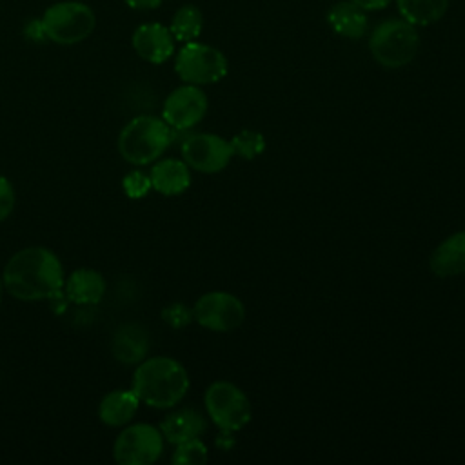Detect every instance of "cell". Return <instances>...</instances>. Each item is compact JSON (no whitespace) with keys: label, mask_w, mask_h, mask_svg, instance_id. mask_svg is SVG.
<instances>
[{"label":"cell","mask_w":465,"mask_h":465,"mask_svg":"<svg viewBox=\"0 0 465 465\" xmlns=\"http://www.w3.org/2000/svg\"><path fill=\"white\" fill-rule=\"evenodd\" d=\"M4 291L20 302L49 300L64 289L60 258L47 247L31 245L16 251L2 271Z\"/></svg>","instance_id":"1"},{"label":"cell","mask_w":465,"mask_h":465,"mask_svg":"<svg viewBox=\"0 0 465 465\" xmlns=\"http://www.w3.org/2000/svg\"><path fill=\"white\" fill-rule=\"evenodd\" d=\"M185 367L171 356H153L142 360L133 372L131 389L140 403L153 409H174L189 391Z\"/></svg>","instance_id":"2"},{"label":"cell","mask_w":465,"mask_h":465,"mask_svg":"<svg viewBox=\"0 0 465 465\" xmlns=\"http://www.w3.org/2000/svg\"><path fill=\"white\" fill-rule=\"evenodd\" d=\"M173 142V129L163 118L140 114L129 120L116 140L120 156L133 165H149L162 158Z\"/></svg>","instance_id":"3"},{"label":"cell","mask_w":465,"mask_h":465,"mask_svg":"<svg viewBox=\"0 0 465 465\" xmlns=\"http://www.w3.org/2000/svg\"><path fill=\"white\" fill-rule=\"evenodd\" d=\"M418 49V29L401 16L378 22L369 36V51L372 58L385 69L405 67L416 58Z\"/></svg>","instance_id":"4"},{"label":"cell","mask_w":465,"mask_h":465,"mask_svg":"<svg viewBox=\"0 0 465 465\" xmlns=\"http://www.w3.org/2000/svg\"><path fill=\"white\" fill-rule=\"evenodd\" d=\"M40 22L47 40L60 45H73L93 33L96 18L87 4L65 0L47 7Z\"/></svg>","instance_id":"5"},{"label":"cell","mask_w":465,"mask_h":465,"mask_svg":"<svg viewBox=\"0 0 465 465\" xmlns=\"http://www.w3.org/2000/svg\"><path fill=\"white\" fill-rule=\"evenodd\" d=\"M174 71L183 84L211 85L227 76L229 62L220 49L193 40L176 53Z\"/></svg>","instance_id":"6"},{"label":"cell","mask_w":465,"mask_h":465,"mask_svg":"<svg viewBox=\"0 0 465 465\" xmlns=\"http://www.w3.org/2000/svg\"><path fill=\"white\" fill-rule=\"evenodd\" d=\"M203 405L211 421L223 430L236 432L243 429L252 416L251 401L245 392L238 385L225 380L213 381L207 387Z\"/></svg>","instance_id":"7"},{"label":"cell","mask_w":465,"mask_h":465,"mask_svg":"<svg viewBox=\"0 0 465 465\" xmlns=\"http://www.w3.org/2000/svg\"><path fill=\"white\" fill-rule=\"evenodd\" d=\"M162 430L151 423H127L113 443V458L120 465H151L163 452Z\"/></svg>","instance_id":"8"},{"label":"cell","mask_w":465,"mask_h":465,"mask_svg":"<svg viewBox=\"0 0 465 465\" xmlns=\"http://www.w3.org/2000/svg\"><path fill=\"white\" fill-rule=\"evenodd\" d=\"M193 320L203 329L229 332L238 329L245 320V307L240 298L225 291L202 294L193 305Z\"/></svg>","instance_id":"9"},{"label":"cell","mask_w":465,"mask_h":465,"mask_svg":"<svg viewBox=\"0 0 465 465\" xmlns=\"http://www.w3.org/2000/svg\"><path fill=\"white\" fill-rule=\"evenodd\" d=\"M234 156L231 142L213 133H194L182 142V160L194 171L214 174L223 171Z\"/></svg>","instance_id":"10"},{"label":"cell","mask_w":465,"mask_h":465,"mask_svg":"<svg viewBox=\"0 0 465 465\" xmlns=\"http://www.w3.org/2000/svg\"><path fill=\"white\" fill-rule=\"evenodd\" d=\"M209 100L200 85L183 84L171 91L162 105V118L173 131H189L207 113Z\"/></svg>","instance_id":"11"},{"label":"cell","mask_w":465,"mask_h":465,"mask_svg":"<svg viewBox=\"0 0 465 465\" xmlns=\"http://www.w3.org/2000/svg\"><path fill=\"white\" fill-rule=\"evenodd\" d=\"M174 42L176 40L169 27L158 22L138 25L131 36L133 49L142 60L149 64L167 62L174 54Z\"/></svg>","instance_id":"12"},{"label":"cell","mask_w":465,"mask_h":465,"mask_svg":"<svg viewBox=\"0 0 465 465\" xmlns=\"http://www.w3.org/2000/svg\"><path fill=\"white\" fill-rule=\"evenodd\" d=\"M111 352L122 365H138L149 352V332L140 323H122L111 338Z\"/></svg>","instance_id":"13"},{"label":"cell","mask_w":465,"mask_h":465,"mask_svg":"<svg viewBox=\"0 0 465 465\" xmlns=\"http://www.w3.org/2000/svg\"><path fill=\"white\" fill-rule=\"evenodd\" d=\"M158 429L167 443L178 445L200 438L207 430V418L194 407H180L171 411Z\"/></svg>","instance_id":"14"},{"label":"cell","mask_w":465,"mask_h":465,"mask_svg":"<svg viewBox=\"0 0 465 465\" xmlns=\"http://www.w3.org/2000/svg\"><path fill=\"white\" fill-rule=\"evenodd\" d=\"M107 283L102 272L89 267L74 269L64 282V294L76 305H98L105 296Z\"/></svg>","instance_id":"15"},{"label":"cell","mask_w":465,"mask_h":465,"mask_svg":"<svg viewBox=\"0 0 465 465\" xmlns=\"http://www.w3.org/2000/svg\"><path fill=\"white\" fill-rule=\"evenodd\" d=\"M151 185L163 196H176L191 185V167L178 158H158L149 173Z\"/></svg>","instance_id":"16"},{"label":"cell","mask_w":465,"mask_h":465,"mask_svg":"<svg viewBox=\"0 0 465 465\" xmlns=\"http://www.w3.org/2000/svg\"><path fill=\"white\" fill-rule=\"evenodd\" d=\"M429 267L438 278L465 274V231L452 232L432 251Z\"/></svg>","instance_id":"17"},{"label":"cell","mask_w":465,"mask_h":465,"mask_svg":"<svg viewBox=\"0 0 465 465\" xmlns=\"http://www.w3.org/2000/svg\"><path fill=\"white\" fill-rule=\"evenodd\" d=\"M140 407V400L133 389L109 391L98 403V418L107 427H125L133 421Z\"/></svg>","instance_id":"18"},{"label":"cell","mask_w":465,"mask_h":465,"mask_svg":"<svg viewBox=\"0 0 465 465\" xmlns=\"http://www.w3.org/2000/svg\"><path fill=\"white\" fill-rule=\"evenodd\" d=\"M327 24L336 35L349 40H360L369 31L367 11L351 0L332 4L327 13Z\"/></svg>","instance_id":"19"},{"label":"cell","mask_w":465,"mask_h":465,"mask_svg":"<svg viewBox=\"0 0 465 465\" xmlns=\"http://www.w3.org/2000/svg\"><path fill=\"white\" fill-rule=\"evenodd\" d=\"M398 13L412 25H432L440 22L447 9L449 0H396Z\"/></svg>","instance_id":"20"},{"label":"cell","mask_w":465,"mask_h":465,"mask_svg":"<svg viewBox=\"0 0 465 465\" xmlns=\"http://www.w3.org/2000/svg\"><path fill=\"white\" fill-rule=\"evenodd\" d=\"M202 29H203V15L193 4H185L178 7L169 25V31L174 36V40L182 44L198 40V36L202 35Z\"/></svg>","instance_id":"21"},{"label":"cell","mask_w":465,"mask_h":465,"mask_svg":"<svg viewBox=\"0 0 465 465\" xmlns=\"http://www.w3.org/2000/svg\"><path fill=\"white\" fill-rule=\"evenodd\" d=\"M229 142H231L234 156H240L247 162L258 158L265 151L263 134L258 131H252V129H242Z\"/></svg>","instance_id":"22"},{"label":"cell","mask_w":465,"mask_h":465,"mask_svg":"<svg viewBox=\"0 0 465 465\" xmlns=\"http://www.w3.org/2000/svg\"><path fill=\"white\" fill-rule=\"evenodd\" d=\"M207 458H209V452L205 443L200 438H194V440L174 445L171 461L174 465H203Z\"/></svg>","instance_id":"23"},{"label":"cell","mask_w":465,"mask_h":465,"mask_svg":"<svg viewBox=\"0 0 465 465\" xmlns=\"http://www.w3.org/2000/svg\"><path fill=\"white\" fill-rule=\"evenodd\" d=\"M122 189L125 193V196L133 198V200H138V198H143L149 194V191L153 189L151 185V178L149 174H145L143 171L140 169H134V171H129L124 180H122Z\"/></svg>","instance_id":"24"},{"label":"cell","mask_w":465,"mask_h":465,"mask_svg":"<svg viewBox=\"0 0 465 465\" xmlns=\"http://www.w3.org/2000/svg\"><path fill=\"white\" fill-rule=\"evenodd\" d=\"M162 320L173 329H183L193 322V309L185 307V303L174 302L162 309Z\"/></svg>","instance_id":"25"},{"label":"cell","mask_w":465,"mask_h":465,"mask_svg":"<svg viewBox=\"0 0 465 465\" xmlns=\"http://www.w3.org/2000/svg\"><path fill=\"white\" fill-rule=\"evenodd\" d=\"M15 203H16L15 187L5 176L0 174V223L11 216V213L15 211Z\"/></svg>","instance_id":"26"},{"label":"cell","mask_w":465,"mask_h":465,"mask_svg":"<svg viewBox=\"0 0 465 465\" xmlns=\"http://www.w3.org/2000/svg\"><path fill=\"white\" fill-rule=\"evenodd\" d=\"M125 4L136 11H151L160 7L162 0H125Z\"/></svg>","instance_id":"27"},{"label":"cell","mask_w":465,"mask_h":465,"mask_svg":"<svg viewBox=\"0 0 465 465\" xmlns=\"http://www.w3.org/2000/svg\"><path fill=\"white\" fill-rule=\"evenodd\" d=\"M351 2H354L365 11H380V9H385L392 0H351Z\"/></svg>","instance_id":"28"},{"label":"cell","mask_w":465,"mask_h":465,"mask_svg":"<svg viewBox=\"0 0 465 465\" xmlns=\"http://www.w3.org/2000/svg\"><path fill=\"white\" fill-rule=\"evenodd\" d=\"M216 445L222 449V450H229L234 447V432L232 430H223L220 429V434L216 436Z\"/></svg>","instance_id":"29"},{"label":"cell","mask_w":465,"mask_h":465,"mask_svg":"<svg viewBox=\"0 0 465 465\" xmlns=\"http://www.w3.org/2000/svg\"><path fill=\"white\" fill-rule=\"evenodd\" d=\"M2 294H4V282H2V274H0V303H2Z\"/></svg>","instance_id":"30"}]
</instances>
